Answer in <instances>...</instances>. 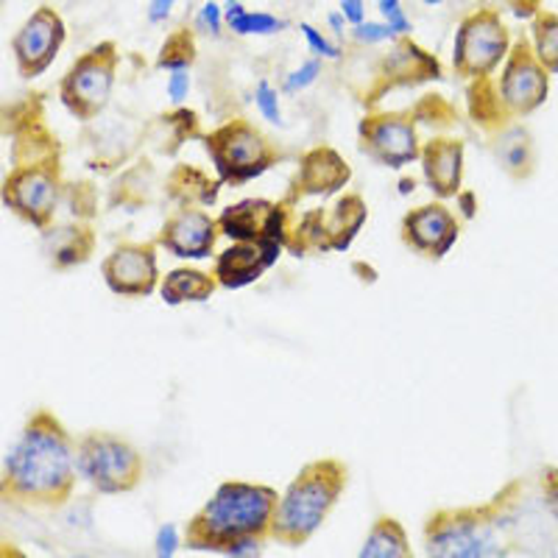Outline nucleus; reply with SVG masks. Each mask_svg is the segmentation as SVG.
I'll return each mask as SVG.
<instances>
[{
  "instance_id": "f257e3e1",
  "label": "nucleus",
  "mask_w": 558,
  "mask_h": 558,
  "mask_svg": "<svg viewBox=\"0 0 558 558\" xmlns=\"http://www.w3.org/2000/svg\"><path fill=\"white\" fill-rule=\"evenodd\" d=\"M78 481L76 441L51 411H37L0 472V502L7 506H62Z\"/></svg>"
},
{
  "instance_id": "f03ea898",
  "label": "nucleus",
  "mask_w": 558,
  "mask_h": 558,
  "mask_svg": "<svg viewBox=\"0 0 558 558\" xmlns=\"http://www.w3.org/2000/svg\"><path fill=\"white\" fill-rule=\"evenodd\" d=\"M277 500V492L260 483H221L187 525V547L221 553L241 536H268Z\"/></svg>"
},
{
  "instance_id": "7ed1b4c3",
  "label": "nucleus",
  "mask_w": 558,
  "mask_h": 558,
  "mask_svg": "<svg viewBox=\"0 0 558 558\" xmlns=\"http://www.w3.org/2000/svg\"><path fill=\"white\" fill-rule=\"evenodd\" d=\"M347 486V466L341 461L307 463L277 500L271 536L288 547L305 545L324 525Z\"/></svg>"
},
{
  "instance_id": "20e7f679",
  "label": "nucleus",
  "mask_w": 558,
  "mask_h": 558,
  "mask_svg": "<svg viewBox=\"0 0 558 558\" xmlns=\"http://www.w3.org/2000/svg\"><path fill=\"white\" fill-rule=\"evenodd\" d=\"M76 472L101 495H123L143 481V458L112 433H87L76 441Z\"/></svg>"
},
{
  "instance_id": "39448f33",
  "label": "nucleus",
  "mask_w": 558,
  "mask_h": 558,
  "mask_svg": "<svg viewBox=\"0 0 558 558\" xmlns=\"http://www.w3.org/2000/svg\"><path fill=\"white\" fill-rule=\"evenodd\" d=\"M118 70V51L112 43L96 45L84 53L59 84V101L78 121H93L109 104Z\"/></svg>"
},
{
  "instance_id": "423d86ee",
  "label": "nucleus",
  "mask_w": 558,
  "mask_h": 558,
  "mask_svg": "<svg viewBox=\"0 0 558 558\" xmlns=\"http://www.w3.org/2000/svg\"><path fill=\"white\" fill-rule=\"evenodd\" d=\"M508 45H511V37L500 14L492 9H477L466 14L458 26L452 62L461 76L486 78L506 62Z\"/></svg>"
},
{
  "instance_id": "0eeeda50",
  "label": "nucleus",
  "mask_w": 558,
  "mask_h": 558,
  "mask_svg": "<svg viewBox=\"0 0 558 558\" xmlns=\"http://www.w3.org/2000/svg\"><path fill=\"white\" fill-rule=\"evenodd\" d=\"M62 198L59 166L53 159H37L32 166L14 168L0 187V202L14 216L37 229H48Z\"/></svg>"
},
{
  "instance_id": "6e6552de",
  "label": "nucleus",
  "mask_w": 558,
  "mask_h": 558,
  "mask_svg": "<svg viewBox=\"0 0 558 558\" xmlns=\"http://www.w3.org/2000/svg\"><path fill=\"white\" fill-rule=\"evenodd\" d=\"M207 143L213 166L223 182H248V179L266 173L274 162L266 137L257 129L248 126L246 121H235L218 129L216 134H209Z\"/></svg>"
},
{
  "instance_id": "1a4fd4ad",
  "label": "nucleus",
  "mask_w": 558,
  "mask_h": 558,
  "mask_svg": "<svg viewBox=\"0 0 558 558\" xmlns=\"http://www.w3.org/2000/svg\"><path fill=\"white\" fill-rule=\"evenodd\" d=\"M425 553L438 558H492L502 556L495 527L472 511H445L433 517L425 533Z\"/></svg>"
},
{
  "instance_id": "9d476101",
  "label": "nucleus",
  "mask_w": 558,
  "mask_h": 558,
  "mask_svg": "<svg viewBox=\"0 0 558 558\" xmlns=\"http://www.w3.org/2000/svg\"><path fill=\"white\" fill-rule=\"evenodd\" d=\"M64 39H68V26H64L62 14L51 7H39L17 28L12 39V53L20 78L43 76L62 51Z\"/></svg>"
},
{
  "instance_id": "9b49d317",
  "label": "nucleus",
  "mask_w": 558,
  "mask_h": 558,
  "mask_svg": "<svg viewBox=\"0 0 558 558\" xmlns=\"http://www.w3.org/2000/svg\"><path fill=\"white\" fill-rule=\"evenodd\" d=\"M550 73L545 64L536 59V53L525 43H517L514 51L506 57V70H502L500 96L508 109L527 114L545 104L550 93Z\"/></svg>"
},
{
  "instance_id": "f8f14e48",
  "label": "nucleus",
  "mask_w": 558,
  "mask_h": 558,
  "mask_svg": "<svg viewBox=\"0 0 558 558\" xmlns=\"http://www.w3.org/2000/svg\"><path fill=\"white\" fill-rule=\"evenodd\" d=\"M101 271L118 296H148L157 286V252L143 243H126L109 254Z\"/></svg>"
},
{
  "instance_id": "ddd939ff",
  "label": "nucleus",
  "mask_w": 558,
  "mask_h": 558,
  "mask_svg": "<svg viewBox=\"0 0 558 558\" xmlns=\"http://www.w3.org/2000/svg\"><path fill=\"white\" fill-rule=\"evenodd\" d=\"M361 137L363 151L375 162H380V166L402 168L418 157L416 129H413L408 118H400V114H383V118L363 121Z\"/></svg>"
},
{
  "instance_id": "4468645a",
  "label": "nucleus",
  "mask_w": 558,
  "mask_h": 558,
  "mask_svg": "<svg viewBox=\"0 0 558 558\" xmlns=\"http://www.w3.org/2000/svg\"><path fill=\"white\" fill-rule=\"evenodd\" d=\"M218 229L238 243H257L263 238H274L286 246V229H282V209L263 198H243L232 204L218 218Z\"/></svg>"
},
{
  "instance_id": "2eb2a0df",
  "label": "nucleus",
  "mask_w": 558,
  "mask_h": 558,
  "mask_svg": "<svg viewBox=\"0 0 558 558\" xmlns=\"http://www.w3.org/2000/svg\"><path fill=\"white\" fill-rule=\"evenodd\" d=\"M402 235L413 252L441 260L458 243V221L441 204H427L402 221Z\"/></svg>"
},
{
  "instance_id": "dca6fc26",
  "label": "nucleus",
  "mask_w": 558,
  "mask_h": 558,
  "mask_svg": "<svg viewBox=\"0 0 558 558\" xmlns=\"http://www.w3.org/2000/svg\"><path fill=\"white\" fill-rule=\"evenodd\" d=\"M218 221L202 213V209H184L162 227L159 246L177 254L179 260H207L213 254L218 238Z\"/></svg>"
},
{
  "instance_id": "f3484780",
  "label": "nucleus",
  "mask_w": 558,
  "mask_h": 558,
  "mask_svg": "<svg viewBox=\"0 0 558 558\" xmlns=\"http://www.w3.org/2000/svg\"><path fill=\"white\" fill-rule=\"evenodd\" d=\"M422 166H425V182L430 191L441 198L458 196L463 177V143L456 140H433L422 151Z\"/></svg>"
},
{
  "instance_id": "a211bd4d",
  "label": "nucleus",
  "mask_w": 558,
  "mask_h": 558,
  "mask_svg": "<svg viewBox=\"0 0 558 558\" xmlns=\"http://www.w3.org/2000/svg\"><path fill=\"white\" fill-rule=\"evenodd\" d=\"M266 268H271V263L260 243H235L218 257L216 279L223 288H246L257 282Z\"/></svg>"
},
{
  "instance_id": "6ab92c4d",
  "label": "nucleus",
  "mask_w": 558,
  "mask_h": 558,
  "mask_svg": "<svg viewBox=\"0 0 558 558\" xmlns=\"http://www.w3.org/2000/svg\"><path fill=\"white\" fill-rule=\"evenodd\" d=\"M299 182L305 184V193H336L338 187L349 182V168L343 159L330 148H318L307 154L305 168L299 171Z\"/></svg>"
},
{
  "instance_id": "aec40b11",
  "label": "nucleus",
  "mask_w": 558,
  "mask_h": 558,
  "mask_svg": "<svg viewBox=\"0 0 558 558\" xmlns=\"http://www.w3.org/2000/svg\"><path fill=\"white\" fill-rule=\"evenodd\" d=\"M213 291H216V279L196 271V268H177L159 286V293L166 299V305L171 307L184 305V302H207L213 296Z\"/></svg>"
},
{
  "instance_id": "412c9836",
  "label": "nucleus",
  "mask_w": 558,
  "mask_h": 558,
  "mask_svg": "<svg viewBox=\"0 0 558 558\" xmlns=\"http://www.w3.org/2000/svg\"><path fill=\"white\" fill-rule=\"evenodd\" d=\"M45 232V252L53 260L57 268L76 266V263L87 260L89 248H93V238L87 229L82 227H57V229H43Z\"/></svg>"
},
{
  "instance_id": "4be33fe9",
  "label": "nucleus",
  "mask_w": 558,
  "mask_h": 558,
  "mask_svg": "<svg viewBox=\"0 0 558 558\" xmlns=\"http://www.w3.org/2000/svg\"><path fill=\"white\" fill-rule=\"evenodd\" d=\"M223 17H227V28L235 37H274V34L288 28V20L271 12H252V9L243 7L241 0H227Z\"/></svg>"
},
{
  "instance_id": "5701e85b",
  "label": "nucleus",
  "mask_w": 558,
  "mask_h": 558,
  "mask_svg": "<svg viewBox=\"0 0 558 558\" xmlns=\"http://www.w3.org/2000/svg\"><path fill=\"white\" fill-rule=\"evenodd\" d=\"M361 558H402L411 556V545H408V533L400 525V520L383 517L375 522V527L368 531L366 542H363Z\"/></svg>"
},
{
  "instance_id": "b1692460",
  "label": "nucleus",
  "mask_w": 558,
  "mask_h": 558,
  "mask_svg": "<svg viewBox=\"0 0 558 558\" xmlns=\"http://www.w3.org/2000/svg\"><path fill=\"white\" fill-rule=\"evenodd\" d=\"M533 53L547 73H558V14H539L533 20Z\"/></svg>"
},
{
  "instance_id": "393cba45",
  "label": "nucleus",
  "mask_w": 558,
  "mask_h": 558,
  "mask_svg": "<svg viewBox=\"0 0 558 558\" xmlns=\"http://www.w3.org/2000/svg\"><path fill=\"white\" fill-rule=\"evenodd\" d=\"M193 53L196 51H193L191 34L179 32L166 43V48H162V53H159L157 59V68L168 70V73H171V70H191Z\"/></svg>"
},
{
  "instance_id": "a878e982",
  "label": "nucleus",
  "mask_w": 558,
  "mask_h": 558,
  "mask_svg": "<svg viewBox=\"0 0 558 558\" xmlns=\"http://www.w3.org/2000/svg\"><path fill=\"white\" fill-rule=\"evenodd\" d=\"M254 104H257V112L266 123L271 126H286V114H282V104H279V93L271 87V82H257L254 87Z\"/></svg>"
},
{
  "instance_id": "bb28decb",
  "label": "nucleus",
  "mask_w": 558,
  "mask_h": 558,
  "mask_svg": "<svg viewBox=\"0 0 558 558\" xmlns=\"http://www.w3.org/2000/svg\"><path fill=\"white\" fill-rule=\"evenodd\" d=\"M193 28L198 34H207V37H221L223 28H227V17H223V3L216 0H204L202 7L196 9V17H193Z\"/></svg>"
},
{
  "instance_id": "cd10ccee",
  "label": "nucleus",
  "mask_w": 558,
  "mask_h": 558,
  "mask_svg": "<svg viewBox=\"0 0 558 558\" xmlns=\"http://www.w3.org/2000/svg\"><path fill=\"white\" fill-rule=\"evenodd\" d=\"M299 32H302V37H305V43H307V48H311L313 57L330 59V62H341L343 59L341 45L332 43V39L327 37L324 32H318L316 26H311V23H302V26H299Z\"/></svg>"
},
{
  "instance_id": "c85d7f7f",
  "label": "nucleus",
  "mask_w": 558,
  "mask_h": 558,
  "mask_svg": "<svg viewBox=\"0 0 558 558\" xmlns=\"http://www.w3.org/2000/svg\"><path fill=\"white\" fill-rule=\"evenodd\" d=\"M377 12H380L383 23L391 26V32L397 34V39L408 37L413 32V20L408 17L405 3L402 0H377Z\"/></svg>"
},
{
  "instance_id": "c756f323",
  "label": "nucleus",
  "mask_w": 558,
  "mask_h": 558,
  "mask_svg": "<svg viewBox=\"0 0 558 558\" xmlns=\"http://www.w3.org/2000/svg\"><path fill=\"white\" fill-rule=\"evenodd\" d=\"M349 37L355 39L357 45H368V48H372V45L393 43V39H397V34H393L391 26H388V23H383V20H363V23L352 26Z\"/></svg>"
},
{
  "instance_id": "7c9ffc66",
  "label": "nucleus",
  "mask_w": 558,
  "mask_h": 558,
  "mask_svg": "<svg viewBox=\"0 0 558 558\" xmlns=\"http://www.w3.org/2000/svg\"><path fill=\"white\" fill-rule=\"evenodd\" d=\"M322 68H324V59H318V57L305 59V62L299 64L296 70H291V73H288L282 89H286V93H302V89L313 87V84L318 82V76H322Z\"/></svg>"
},
{
  "instance_id": "2f4dec72",
  "label": "nucleus",
  "mask_w": 558,
  "mask_h": 558,
  "mask_svg": "<svg viewBox=\"0 0 558 558\" xmlns=\"http://www.w3.org/2000/svg\"><path fill=\"white\" fill-rule=\"evenodd\" d=\"M182 547V533H179L177 525L166 522L159 525V531L154 533V556L157 558H173Z\"/></svg>"
},
{
  "instance_id": "473e14b6",
  "label": "nucleus",
  "mask_w": 558,
  "mask_h": 558,
  "mask_svg": "<svg viewBox=\"0 0 558 558\" xmlns=\"http://www.w3.org/2000/svg\"><path fill=\"white\" fill-rule=\"evenodd\" d=\"M191 70H171L168 73V101L173 104V107H182L184 101H187V96H191Z\"/></svg>"
},
{
  "instance_id": "72a5a7b5",
  "label": "nucleus",
  "mask_w": 558,
  "mask_h": 558,
  "mask_svg": "<svg viewBox=\"0 0 558 558\" xmlns=\"http://www.w3.org/2000/svg\"><path fill=\"white\" fill-rule=\"evenodd\" d=\"M263 539H266V536H241V539L229 542V545L221 550V556H229V558L263 556Z\"/></svg>"
},
{
  "instance_id": "f704fd0d",
  "label": "nucleus",
  "mask_w": 558,
  "mask_h": 558,
  "mask_svg": "<svg viewBox=\"0 0 558 558\" xmlns=\"http://www.w3.org/2000/svg\"><path fill=\"white\" fill-rule=\"evenodd\" d=\"M182 0H148V9H146V20L151 26H162L168 23L173 14V9L179 7Z\"/></svg>"
},
{
  "instance_id": "c9c22d12",
  "label": "nucleus",
  "mask_w": 558,
  "mask_h": 558,
  "mask_svg": "<svg viewBox=\"0 0 558 558\" xmlns=\"http://www.w3.org/2000/svg\"><path fill=\"white\" fill-rule=\"evenodd\" d=\"M500 157L511 171H517V168H522L527 162V143L525 140L522 143H511V146H506V151H500Z\"/></svg>"
},
{
  "instance_id": "e433bc0d",
  "label": "nucleus",
  "mask_w": 558,
  "mask_h": 558,
  "mask_svg": "<svg viewBox=\"0 0 558 558\" xmlns=\"http://www.w3.org/2000/svg\"><path fill=\"white\" fill-rule=\"evenodd\" d=\"M341 14L347 17L349 28L366 20V0H341Z\"/></svg>"
},
{
  "instance_id": "4c0bfd02",
  "label": "nucleus",
  "mask_w": 558,
  "mask_h": 558,
  "mask_svg": "<svg viewBox=\"0 0 558 558\" xmlns=\"http://www.w3.org/2000/svg\"><path fill=\"white\" fill-rule=\"evenodd\" d=\"M458 213H461L466 221H472V218H475V213H477V196H475V193H472V191L458 193Z\"/></svg>"
},
{
  "instance_id": "58836bf2",
  "label": "nucleus",
  "mask_w": 558,
  "mask_h": 558,
  "mask_svg": "<svg viewBox=\"0 0 558 558\" xmlns=\"http://www.w3.org/2000/svg\"><path fill=\"white\" fill-rule=\"evenodd\" d=\"M347 26H349V23H347V17L341 14V9H338V12L327 14V28H330L336 37H343V34H347Z\"/></svg>"
},
{
  "instance_id": "ea45409f",
  "label": "nucleus",
  "mask_w": 558,
  "mask_h": 558,
  "mask_svg": "<svg viewBox=\"0 0 558 558\" xmlns=\"http://www.w3.org/2000/svg\"><path fill=\"white\" fill-rule=\"evenodd\" d=\"M547 502H550L553 514L558 517V483H553V486H550V492H547Z\"/></svg>"
},
{
  "instance_id": "a19ab883",
  "label": "nucleus",
  "mask_w": 558,
  "mask_h": 558,
  "mask_svg": "<svg viewBox=\"0 0 558 558\" xmlns=\"http://www.w3.org/2000/svg\"><path fill=\"white\" fill-rule=\"evenodd\" d=\"M416 191V179H400V193L402 196H411Z\"/></svg>"
},
{
  "instance_id": "79ce46f5",
  "label": "nucleus",
  "mask_w": 558,
  "mask_h": 558,
  "mask_svg": "<svg viewBox=\"0 0 558 558\" xmlns=\"http://www.w3.org/2000/svg\"><path fill=\"white\" fill-rule=\"evenodd\" d=\"M425 7H441V3H447V0H422Z\"/></svg>"
},
{
  "instance_id": "37998d69",
  "label": "nucleus",
  "mask_w": 558,
  "mask_h": 558,
  "mask_svg": "<svg viewBox=\"0 0 558 558\" xmlns=\"http://www.w3.org/2000/svg\"><path fill=\"white\" fill-rule=\"evenodd\" d=\"M0 7H3V0H0Z\"/></svg>"
}]
</instances>
